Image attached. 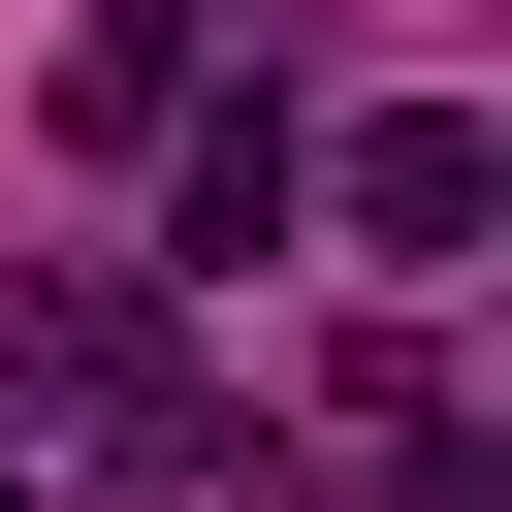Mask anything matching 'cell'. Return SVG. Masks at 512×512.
<instances>
[{"label":"cell","instance_id":"6da1fadb","mask_svg":"<svg viewBox=\"0 0 512 512\" xmlns=\"http://www.w3.org/2000/svg\"><path fill=\"white\" fill-rule=\"evenodd\" d=\"M160 128H192V160H160V256H192V288L320 256V128H288V96H160Z\"/></svg>","mask_w":512,"mask_h":512},{"label":"cell","instance_id":"7a4b0ae2","mask_svg":"<svg viewBox=\"0 0 512 512\" xmlns=\"http://www.w3.org/2000/svg\"><path fill=\"white\" fill-rule=\"evenodd\" d=\"M320 224H352V256H480V224H512V128H480V96H384V128L320 160Z\"/></svg>","mask_w":512,"mask_h":512},{"label":"cell","instance_id":"3957f363","mask_svg":"<svg viewBox=\"0 0 512 512\" xmlns=\"http://www.w3.org/2000/svg\"><path fill=\"white\" fill-rule=\"evenodd\" d=\"M0 512H32V448H0Z\"/></svg>","mask_w":512,"mask_h":512}]
</instances>
